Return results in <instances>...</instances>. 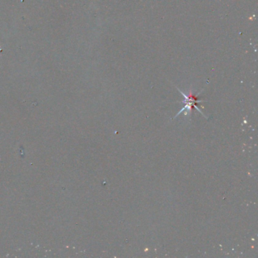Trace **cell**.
Listing matches in <instances>:
<instances>
[{"mask_svg":"<svg viewBox=\"0 0 258 258\" xmlns=\"http://www.w3.org/2000/svg\"><path fill=\"white\" fill-rule=\"evenodd\" d=\"M177 89L179 90V92H180V93L182 94V95H183L184 100L182 101V102H181V103H183L185 105H184L183 108H182L180 110H179V112H178L177 114L176 115L175 117H174V118H173V119H175L177 117L179 116V115L180 114H182V112H183V111H185V115L189 114L191 110H192V108H195L196 110H198V111H199V113H201L205 118H207V119H208V117L205 116L204 114L202 113V111H201V110H200V109L198 108V103H201V102H204V101L199 99L198 98V96L193 95L192 92H190L189 95H187V94L184 93L183 92H182V91H181L179 89H178V88H177Z\"/></svg>","mask_w":258,"mask_h":258,"instance_id":"obj_1","label":"cell"}]
</instances>
